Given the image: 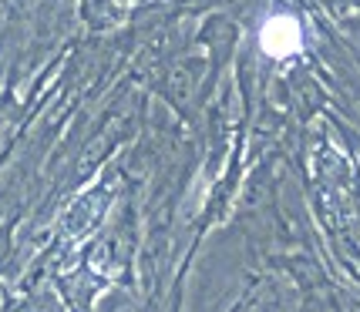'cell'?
Segmentation results:
<instances>
[{
	"label": "cell",
	"mask_w": 360,
	"mask_h": 312,
	"mask_svg": "<svg viewBox=\"0 0 360 312\" xmlns=\"http://www.w3.org/2000/svg\"><path fill=\"white\" fill-rule=\"evenodd\" d=\"M259 50L273 61H286L303 50V27L293 14H273L259 27Z\"/></svg>",
	"instance_id": "1"
}]
</instances>
